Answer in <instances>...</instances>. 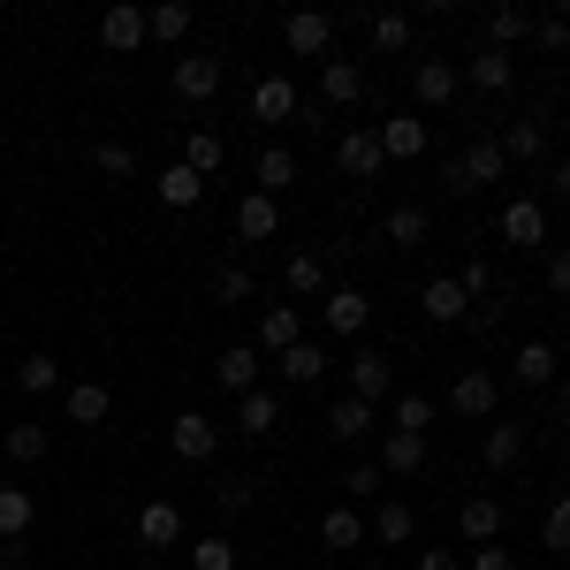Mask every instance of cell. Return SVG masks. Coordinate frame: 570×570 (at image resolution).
Here are the masks:
<instances>
[{
	"mask_svg": "<svg viewBox=\"0 0 570 570\" xmlns=\"http://www.w3.org/2000/svg\"><path fill=\"white\" fill-rule=\"evenodd\" d=\"M327 434H335V441L381 434V411H373V403H357V395H335V403H327Z\"/></svg>",
	"mask_w": 570,
	"mask_h": 570,
	"instance_id": "cell-16",
	"label": "cell"
},
{
	"mask_svg": "<svg viewBox=\"0 0 570 570\" xmlns=\"http://www.w3.org/2000/svg\"><path fill=\"white\" fill-rule=\"evenodd\" d=\"M91 160H99V176H115V183H137V176H145V168H137V153H130V145H99Z\"/></svg>",
	"mask_w": 570,
	"mask_h": 570,
	"instance_id": "cell-48",
	"label": "cell"
},
{
	"mask_svg": "<svg viewBox=\"0 0 570 570\" xmlns=\"http://www.w3.org/2000/svg\"><path fill=\"white\" fill-rule=\"evenodd\" d=\"M381 480H389L381 464H351V472H343V494H357V502H365V494H381Z\"/></svg>",
	"mask_w": 570,
	"mask_h": 570,
	"instance_id": "cell-50",
	"label": "cell"
},
{
	"mask_svg": "<svg viewBox=\"0 0 570 570\" xmlns=\"http://www.w3.org/2000/svg\"><path fill=\"white\" fill-rule=\"evenodd\" d=\"M220 77H228V69H220V53H183L168 85H176V99H190V107H206V99L220 91Z\"/></svg>",
	"mask_w": 570,
	"mask_h": 570,
	"instance_id": "cell-4",
	"label": "cell"
},
{
	"mask_svg": "<svg viewBox=\"0 0 570 570\" xmlns=\"http://www.w3.org/2000/svg\"><path fill=\"white\" fill-rule=\"evenodd\" d=\"M548 190H556V198H570V153L556 160V176H548Z\"/></svg>",
	"mask_w": 570,
	"mask_h": 570,
	"instance_id": "cell-54",
	"label": "cell"
},
{
	"mask_svg": "<svg viewBox=\"0 0 570 570\" xmlns=\"http://www.w3.org/2000/svg\"><path fill=\"white\" fill-rule=\"evenodd\" d=\"M274 228H282V198H266V190H244V198H236V236H244V244H266Z\"/></svg>",
	"mask_w": 570,
	"mask_h": 570,
	"instance_id": "cell-13",
	"label": "cell"
},
{
	"mask_svg": "<svg viewBox=\"0 0 570 570\" xmlns=\"http://www.w3.org/2000/svg\"><path fill=\"white\" fill-rule=\"evenodd\" d=\"M540 540H548V556H570V494L548 502V518H540Z\"/></svg>",
	"mask_w": 570,
	"mask_h": 570,
	"instance_id": "cell-47",
	"label": "cell"
},
{
	"mask_svg": "<svg viewBox=\"0 0 570 570\" xmlns=\"http://www.w3.org/2000/svg\"><path fill=\"white\" fill-rule=\"evenodd\" d=\"M487 472H518V464H525V426H518V419H487Z\"/></svg>",
	"mask_w": 570,
	"mask_h": 570,
	"instance_id": "cell-15",
	"label": "cell"
},
{
	"mask_svg": "<svg viewBox=\"0 0 570 570\" xmlns=\"http://www.w3.org/2000/svg\"><path fill=\"white\" fill-rule=\"evenodd\" d=\"M236 426H244V434H274V426H282V395L274 389L236 395Z\"/></svg>",
	"mask_w": 570,
	"mask_h": 570,
	"instance_id": "cell-31",
	"label": "cell"
},
{
	"mask_svg": "<svg viewBox=\"0 0 570 570\" xmlns=\"http://www.w3.org/2000/svg\"><path fill=\"white\" fill-rule=\"evenodd\" d=\"M548 289H556V297H570V244H556V252H548Z\"/></svg>",
	"mask_w": 570,
	"mask_h": 570,
	"instance_id": "cell-52",
	"label": "cell"
},
{
	"mask_svg": "<svg viewBox=\"0 0 570 570\" xmlns=\"http://www.w3.org/2000/svg\"><path fill=\"white\" fill-rule=\"evenodd\" d=\"M16 389H23V395H53V389H61V357H53V351H23V357H16Z\"/></svg>",
	"mask_w": 570,
	"mask_h": 570,
	"instance_id": "cell-29",
	"label": "cell"
},
{
	"mask_svg": "<svg viewBox=\"0 0 570 570\" xmlns=\"http://www.w3.org/2000/svg\"><path fill=\"white\" fill-rule=\"evenodd\" d=\"M274 373H282V389H320L327 381V351L320 343H289V351L274 357Z\"/></svg>",
	"mask_w": 570,
	"mask_h": 570,
	"instance_id": "cell-11",
	"label": "cell"
},
{
	"mask_svg": "<svg viewBox=\"0 0 570 570\" xmlns=\"http://www.w3.org/2000/svg\"><path fill=\"white\" fill-rule=\"evenodd\" d=\"M556 365H563V357L548 351V343H525V351L510 357V373H518L525 389H548V381H556Z\"/></svg>",
	"mask_w": 570,
	"mask_h": 570,
	"instance_id": "cell-38",
	"label": "cell"
},
{
	"mask_svg": "<svg viewBox=\"0 0 570 570\" xmlns=\"http://www.w3.org/2000/svg\"><path fill=\"white\" fill-rule=\"evenodd\" d=\"M0 449H8V464H23V472H31V464H46V449H53V434H46L39 419H16V426L0 434Z\"/></svg>",
	"mask_w": 570,
	"mask_h": 570,
	"instance_id": "cell-25",
	"label": "cell"
},
{
	"mask_svg": "<svg viewBox=\"0 0 570 570\" xmlns=\"http://www.w3.org/2000/svg\"><path fill=\"white\" fill-rule=\"evenodd\" d=\"M464 312H472V297H464L456 282H426V320H441V327H464Z\"/></svg>",
	"mask_w": 570,
	"mask_h": 570,
	"instance_id": "cell-37",
	"label": "cell"
},
{
	"mask_svg": "<svg viewBox=\"0 0 570 570\" xmlns=\"http://www.w3.org/2000/svg\"><path fill=\"white\" fill-rule=\"evenodd\" d=\"M456 77H464L472 91H487V99H494V91L518 85V61H510V53H494V46H480V53H472V61L456 69Z\"/></svg>",
	"mask_w": 570,
	"mask_h": 570,
	"instance_id": "cell-10",
	"label": "cell"
},
{
	"mask_svg": "<svg viewBox=\"0 0 570 570\" xmlns=\"http://www.w3.org/2000/svg\"><path fill=\"white\" fill-rule=\"evenodd\" d=\"M411 570H464V563H456L449 548H419V563H411Z\"/></svg>",
	"mask_w": 570,
	"mask_h": 570,
	"instance_id": "cell-53",
	"label": "cell"
},
{
	"mask_svg": "<svg viewBox=\"0 0 570 570\" xmlns=\"http://www.w3.org/2000/svg\"><path fill=\"white\" fill-rule=\"evenodd\" d=\"M389 426H403V434H426V426H434V403H426L419 389H395V395H389Z\"/></svg>",
	"mask_w": 570,
	"mask_h": 570,
	"instance_id": "cell-35",
	"label": "cell"
},
{
	"mask_svg": "<svg viewBox=\"0 0 570 570\" xmlns=\"http://www.w3.org/2000/svg\"><path fill=\"white\" fill-rule=\"evenodd\" d=\"M282 282H289L297 297H327V259H320V252H297V259L282 266Z\"/></svg>",
	"mask_w": 570,
	"mask_h": 570,
	"instance_id": "cell-36",
	"label": "cell"
},
{
	"mask_svg": "<svg viewBox=\"0 0 570 570\" xmlns=\"http://www.w3.org/2000/svg\"><path fill=\"white\" fill-rule=\"evenodd\" d=\"M365 289H327L320 297V320H327V335H365Z\"/></svg>",
	"mask_w": 570,
	"mask_h": 570,
	"instance_id": "cell-18",
	"label": "cell"
},
{
	"mask_svg": "<svg viewBox=\"0 0 570 570\" xmlns=\"http://www.w3.org/2000/svg\"><path fill=\"white\" fill-rule=\"evenodd\" d=\"M137 540H145V548H176L183 540V510L176 502H145V510H137Z\"/></svg>",
	"mask_w": 570,
	"mask_h": 570,
	"instance_id": "cell-26",
	"label": "cell"
},
{
	"mask_svg": "<svg viewBox=\"0 0 570 570\" xmlns=\"http://www.w3.org/2000/svg\"><path fill=\"white\" fill-rule=\"evenodd\" d=\"M502 244H548V214H540V198H510V206H502Z\"/></svg>",
	"mask_w": 570,
	"mask_h": 570,
	"instance_id": "cell-23",
	"label": "cell"
},
{
	"mask_svg": "<svg viewBox=\"0 0 570 570\" xmlns=\"http://www.w3.org/2000/svg\"><path fill=\"white\" fill-rule=\"evenodd\" d=\"M39 525V502H31V487H0V540L16 548L23 532Z\"/></svg>",
	"mask_w": 570,
	"mask_h": 570,
	"instance_id": "cell-28",
	"label": "cell"
},
{
	"mask_svg": "<svg viewBox=\"0 0 570 570\" xmlns=\"http://www.w3.org/2000/svg\"><path fill=\"white\" fill-rule=\"evenodd\" d=\"M426 236H434L426 206H389V244H426Z\"/></svg>",
	"mask_w": 570,
	"mask_h": 570,
	"instance_id": "cell-41",
	"label": "cell"
},
{
	"mask_svg": "<svg viewBox=\"0 0 570 570\" xmlns=\"http://www.w3.org/2000/svg\"><path fill=\"white\" fill-rule=\"evenodd\" d=\"M456 91H464L456 61H419V69H411V99H419V107H449Z\"/></svg>",
	"mask_w": 570,
	"mask_h": 570,
	"instance_id": "cell-12",
	"label": "cell"
},
{
	"mask_svg": "<svg viewBox=\"0 0 570 570\" xmlns=\"http://www.w3.org/2000/svg\"><path fill=\"white\" fill-rule=\"evenodd\" d=\"M532 46L540 53H570V16H532Z\"/></svg>",
	"mask_w": 570,
	"mask_h": 570,
	"instance_id": "cell-49",
	"label": "cell"
},
{
	"mask_svg": "<svg viewBox=\"0 0 570 570\" xmlns=\"http://www.w3.org/2000/svg\"><path fill=\"white\" fill-rule=\"evenodd\" d=\"M494 403H502V381H494L487 365L456 373V389H449V411H456V419H494Z\"/></svg>",
	"mask_w": 570,
	"mask_h": 570,
	"instance_id": "cell-3",
	"label": "cell"
},
{
	"mask_svg": "<svg viewBox=\"0 0 570 570\" xmlns=\"http://www.w3.org/2000/svg\"><path fill=\"white\" fill-rule=\"evenodd\" d=\"M0 570H16V548H8V540H0Z\"/></svg>",
	"mask_w": 570,
	"mask_h": 570,
	"instance_id": "cell-55",
	"label": "cell"
},
{
	"mask_svg": "<svg viewBox=\"0 0 570 570\" xmlns=\"http://www.w3.org/2000/svg\"><path fill=\"white\" fill-rule=\"evenodd\" d=\"M99 46H107V53H137V46H145V8H130V0L107 8V16H99Z\"/></svg>",
	"mask_w": 570,
	"mask_h": 570,
	"instance_id": "cell-17",
	"label": "cell"
},
{
	"mask_svg": "<svg viewBox=\"0 0 570 570\" xmlns=\"http://www.w3.org/2000/svg\"><path fill=\"white\" fill-rule=\"evenodd\" d=\"M145 39L183 46V39H190V8H183V0H160V8H145Z\"/></svg>",
	"mask_w": 570,
	"mask_h": 570,
	"instance_id": "cell-32",
	"label": "cell"
},
{
	"mask_svg": "<svg viewBox=\"0 0 570 570\" xmlns=\"http://www.w3.org/2000/svg\"><path fill=\"white\" fill-rule=\"evenodd\" d=\"M532 39V8H518V0H502L494 16H487V39L480 46H494V53H510V46H525Z\"/></svg>",
	"mask_w": 570,
	"mask_h": 570,
	"instance_id": "cell-19",
	"label": "cell"
},
{
	"mask_svg": "<svg viewBox=\"0 0 570 570\" xmlns=\"http://www.w3.org/2000/svg\"><path fill=\"white\" fill-rule=\"evenodd\" d=\"M320 548H365V510H327L320 518Z\"/></svg>",
	"mask_w": 570,
	"mask_h": 570,
	"instance_id": "cell-39",
	"label": "cell"
},
{
	"mask_svg": "<svg viewBox=\"0 0 570 570\" xmlns=\"http://www.w3.org/2000/svg\"><path fill=\"white\" fill-rule=\"evenodd\" d=\"M252 183H259L266 198H282V190L297 183V153H289V145H266L259 160H252Z\"/></svg>",
	"mask_w": 570,
	"mask_h": 570,
	"instance_id": "cell-27",
	"label": "cell"
},
{
	"mask_svg": "<svg viewBox=\"0 0 570 570\" xmlns=\"http://www.w3.org/2000/svg\"><path fill=\"white\" fill-rule=\"evenodd\" d=\"M259 373H266L259 343H228V351L214 357V381H220L228 395H252V389H259Z\"/></svg>",
	"mask_w": 570,
	"mask_h": 570,
	"instance_id": "cell-5",
	"label": "cell"
},
{
	"mask_svg": "<svg viewBox=\"0 0 570 570\" xmlns=\"http://www.w3.org/2000/svg\"><path fill=\"white\" fill-rule=\"evenodd\" d=\"M351 395H357V403H373V411H381V403L395 395V365H389L381 351H357V357H351Z\"/></svg>",
	"mask_w": 570,
	"mask_h": 570,
	"instance_id": "cell-7",
	"label": "cell"
},
{
	"mask_svg": "<svg viewBox=\"0 0 570 570\" xmlns=\"http://www.w3.org/2000/svg\"><path fill=\"white\" fill-rule=\"evenodd\" d=\"M214 297H220V305H252V297H259L252 266H220V274H214Z\"/></svg>",
	"mask_w": 570,
	"mask_h": 570,
	"instance_id": "cell-46",
	"label": "cell"
},
{
	"mask_svg": "<svg viewBox=\"0 0 570 570\" xmlns=\"http://www.w3.org/2000/svg\"><path fill=\"white\" fill-rule=\"evenodd\" d=\"M456 532H464L472 548L502 540V502H494V494H464V502H456Z\"/></svg>",
	"mask_w": 570,
	"mask_h": 570,
	"instance_id": "cell-14",
	"label": "cell"
},
{
	"mask_svg": "<svg viewBox=\"0 0 570 570\" xmlns=\"http://www.w3.org/2000/svg\"><path fill=\"white\" fill-rule=\"evenodd\" d=\"M190 570H236V540H228V532L190 540Z\"/></svg>",
	"mask_w": 570,
	"mask_h": 570,
	"instance_id": "cell-44",
	"label": "cell"
},
{
	"mask_svg": "<svg viewBox=\"0 0 570 570\" xmlns=\"http://www.w3.org/2000/svg\"><path fill=\"white\" fill-rule=\"evenodd\" d=\"M464 570H518V556H510L502 540H487V548H472V556H464Z\"/></svg>",
	"mask_w": 570,
	"mask_h": 570,
	"instance_id": "cell-51",
	"label": "cell"
},
{
	"mask_svg": "<svg viewBox=\"0 0 570 570\" xmlns=\"http://www.w3.org/2000/svg\"><path fill=\"white\" fill-rule=\"evenodd\" d=\"M236 570H266V563H236Z\"/></svg>",
	"mask_w": 570,
	"mask_h": 570,
	"instance_id": "cell-56",
	"label": "cell"
},
{
	"mask_svg": "<svg viewBox=\"0 0 570 570\" xmlns=\"http://www.w3.org/2000/svg\"><path fill=\"white\" fill-rule=\"evenodd\" d=\"M381 153L389 160H419L426 153V115H389L381 122Z\"/></svg>",
	"mask_w": 570,
	"mask_h": 570,
	"instance_id": "cell-22",
	"label": "cell"
},
{
	"mask_svg": "<svg viewBox=\"0 0 570 570\" xmlns=\"http://www.w3.org/2000/svg\"><path fill=\"white\" fill-rule=\"evenodd\" d=\"M252 115H259V122H289V115H297V85H289V77H266V85L252 91Z\"/></svg>",
	"mask_w": 570,
	"mask_h": 570,
	"instance_id": "cell-33",
	"label": "cell"
},
{
	"mask_svg": "<svg viewBox=\"0 0 570 570\" xmlns=\"http://www.w3.org/2000/svg\"><path fill=\"white\" fill-rule=\"evenodd\" d=\"M320 99L327 107H357L365 99V61H327L320 69Z\"/></svg>",
	"mask_w": 570,
	"mask_h": 570,
	"instance_id": "cell-21",
	"label": "cell"
},
{
	"mask_svg": "<svg viewBox=\"0 0 570 570\" xmlns=\"http://www.w3.org/2000/svg\"><path fill=\"white\" fill-rule=\"evenodd\" d=\"M61 411H69V426H107L115 395H107V381H77V389L61 395Z\"/></svg>",
	"mask_w": 570,
	"mask_h": 570,
	"instance_id": "cell-20",
	"label": "cell"
},
{
	"mask_svg": "<svg viewBox=\"0 0 570 570\" xmlns=\"http://www.w3.org/2000/svg\"><path fill=\"white\" fill-rule=\"evenodd\" d=\"M502 176H510V160H502V145H494V137H480V145L449 168V183H456V190H480V183H502Z\"/></svg>",
	"mask_w": 570,
	"mask_h": 570,
	"instance_id": "cell-8",
	"label": "cell"
},
{
	"mask_svg": "<svg viewBox=\"0 0 570 570\" xmlns=\"http://www.w3.org/2000/svg\"><path fill=\"white\" fill-rule=\"evenodd\" d=\"M494 145H502V160H540V145H548V137H540V122H510Z\"/></svg>",
	"mask_w": 570,
	"mask_h": 570,
	"instance_id": "cell-45",
	"label": "cell"
},
{
	"mask_svg": "<svg viewBox=\"0 0 570 570\" xmlns=\"http://www.w3.org/2000/svg\"><path fill=\"white\" fill-rule=\"evenodd\" d=\"M252 502H259V480H220L214 487V518H220V525H228V518H244Z\"/></svg>",
	"mask_w": 570,
	"mask_h": 570,
	"instance_id": "cell-43",
	"label": "cell"
},
{
	"mask_svg": "<svg viewBox=\"0 0 570 570\" xmlns=\"http://www.w3.org/2000/svg\"><path fill=\"white\" fill-rule=\"evenodd\" d=\"M289 343H305V320H297V305H266V320H259V357H282Z\"/></svg>",
	"mask_w": 570,
	"mask_h": 570,
	"instance_id": "cell-24",
	"label": "cell"
},
{
	"mask_svg": "<svg viewBox=\"0 0 570 570\" xmlns=\"http://www.w3.org/2000/svg\"><path fill=\"white\" fill-rule=\"evenodd\" d=\"M411 532H419V518H411V502H381V510H373V540H389V548H403Z\"/></svg>",
	"mask_w": 570,
	"mask_h": 570,
	"instance_id": "cell-42",
	"label": "cell"
},
{
	"mask_svg": "<svg viewBox=\"0 0 570 570\" xmlns=\"http://www.w3.org/2000/svg\"><path fill=\"white\" fill-rule=\"evenodd\" d=\"M168 449H176V464H214V456H220V426L206 419V411H176Z\"/></svg>",
	"mask_w": 570,
	"mask_h": 570,
	"instance_id": "cell-1",
	"label": "cell"
},
{
	"mask_svg": "<svg viewBox=\"0 0 570 570\" xmlns=\"http://www.w3.org/2000/svg\"><path fill=\"white\" fill-rule=\"evenodd\" d=\"M335 168L351 183H373L381 168H389V153H381V130H343L335 137Z\"/></svg>",
	"mask_w": 570,
	"mask_h": 570,
	"instance_id": "cell-2",
	"label": "cell"
},
{
	"mask_svg": "<svg viewBox=\"0 0 570 570\" xmlns=\"http://www.w3.org/2000/svg\"><path fill=\"white\" fill-rule=\"evenodd\" d=\"M282 46H289V53H305V61H320V53L335 46V16H320V8H297V16L282 23Z\"/></svg>",
	"mask_w": 570,
	"mask_h": 570,
	"instance_id": "cell-6",
	"label": "cell"
},
{
	"mask_svg": "<svg viewBox=\"0 0 570 570\" xmlns=\"http://www.w3.org/2000/svg\"><path fill=\"white\" fill-rule=\"evenodd\" d=\"M220 160H228V145H220L214 130H190V137H183V168H190V176H214Z\"/></svg>",
	"mask_w": 570,
	"mask_h": 570,
	"instance_id": "cell-40",
	"label": "cell"
},
{
	"mask_svg": "<svg viewBox=\"0 0 570 570\" xmlns=\"http://www.w3.org/2000/svg\"><path fill=\"white\" fill-rule=\"evenodd\" d=\"M365 46H373V53H403V46H411V16H403V8H381V16L365 23Z\"/></svg>",
	"mask_w": 570,
	"mask_h": 570,
	"instance_id": "cell-34",
	"label": "cell"
},
{
	"mask_svg": "<svg viewBox=\"0 0 570 570\" xmlns=\"http://www.w3.org/2000/svg\"><path fill=\"white\" fill-rule=\"evenodd\" d=\"M153 190H160V206H176V214H190V206H198V198H206V176H190V168H160V176H153Z\"/></svg>",
	"mask_w": 570,
	"mask_h": 570,
	"instance_id": "cell-30",
	"label": "cell"
},
{
	"mask_svg": "<svg viewBox=\"0 0 570 570\" xmlns=\"http://www.w3.org/2000/svg\"><path fill=\"white\" fill-rule=\"evenodd\" d=\"M381 472H389V480H411V472H426V434L381 426Z\"/></svg>",
	"mask_w": 570,
	"mask_h": 570,
	"instance_id": "cell-9",
	"label": "cell"
}]
</instances>
